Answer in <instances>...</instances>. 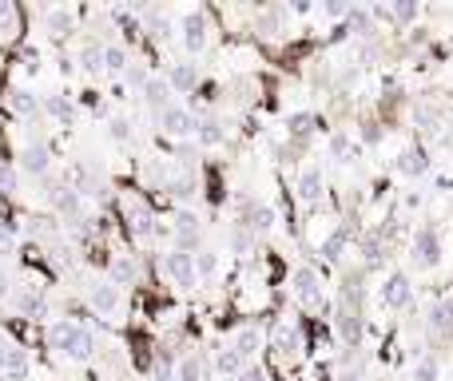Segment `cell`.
Segmentation results:
<instances>
[{"instance_id": "52a82bcc", "label": "cell", "mask_w": 453, "mask_h": 381, "mask_svg": "<svg viewBox=\"0 0 453 381\" xmlns=\"http://www.w3.org/2000/svg\"><path fill=\"white\" fill-rule=\"evenodd\" d=\"M163 270H167L179 286H195V278H199V270H195V254H187V251H171L167 258H163Z\"/></svg>"}, {"instance_id": "5bb4252c", "label": "cell", "mask_w": 453, "mask_h": 381, "mask_svg": "<svg viewBox=\"0 0 453 381\" xmlns=\"http://www.w3.org/2000/svg\"><path fill=\"white\" fill-rule=\"evenodd\" d=\"M231 346L239 349V358H251V353H255V349H259V330H255V326H243V330L235 333V342H231Z\"/></svg>"}, {"instance_id": "8fae6325", "label": "cell", "mask_w": 453, "mask_h": 381, "mask_svg": "<svg viewBox=\"0 0 453 381\" xmlns=\"http://www.w3.org/2000/svg\"><path fill=\"white\" fill-rule=\"evenodd\" d=\"M430 326H434L437 333H450L453 330V298H441L434 310H430Z\"/></svg>"}, {"instance_id": "4fadbf2b", "label": "cell", "mask_w": 453, "mask_h": 381, "mask_svg": "<svg viewBox=\"0 0 453 381\" xmlns=\"http://www.w3.org/2000/svg\"><path fill=\"white\" fill-rule=\"evenodd\" d=\"M104 72H112V76H128V52H124L119 44L104 48Z\"/></svg>"}, {"instance_id": "8992f818", "label": "cell", "mask_w": 453, "mask_h": 381, "mask_svg": "<svg viewBox=\"0 0 453 381\" xmlns=\"http://www.w3.org/2000/svg\"><path fill=\"white\" fill-rule=\"evenodd\" d=\"M382 302H386L389 310H405V306L414 302V286H409V278H405L402 270L389 274L386 282H382Z\"/></svg>"}, {"instance_id": "83f0119b", "label": "cell", "mask_w": 453, "mask_h": 381, "mask_svg": "<svg viewBox=\"0 0 453 381\" xmlns=\"http://www.w3.org/2000/svg\"><path fill=\"white\" fill-rule=\"evenodd\" d=\"M195 270H199L203 278H211V274L219 270V258H215L211 251H199V254H195Z\"/></svg>"}, {"instance_id": "d590c367", "label": "cell", "mask_w": 453, "mask_h": 381, "mask_svg": "<svg viewBox=\"0 0 453 381\" xmlns=\"http://www.w3.org/2000/svg\"><path fill=\"white\" fill-rule=\"evenodd\" d=\"M362 251H366V262H378V258H382V242H378V235L366 238V242H362Z\"/></svg>"}, {"instance_id": "ffe728a7", "label": "cell", "mask_w": 453, "mask_h": 381, "mask_svg": "<svg viewBox=\"0 0 453 381\" xmlns=\"http://www.w3.org/2000/svg\"><path fill=\"white\" fill-rule=\"evenodd\" d=\"M167 92H171V84H163V79H151V84H147L144 88V95H147V104H151V108H167Z\"/></svg>"}, {"instance_id": "d4e9b609", "label": "cell", "mask_w": 453, "mask_h": 381, "mask_svg": "<svg viewBox=\"0 0 453 381\" xmlns=\"http://www.w3.org/2000/svg\"><path fill=\"white\" fill-rule=\"evenodd\" d=\"M342 338L350 342V346H358V338H362V322H358V314H342Z\"/></svg>"}, {"instance_id": "603a6c76", "label": "cell", "mask_w": 453, "mask_h": 381, "mask_svg": "<svg viewBox=\"0 0 453 381\" xmlns=\"http://www.w3.org/2000/svg\"><path fill=\"white\" fill-rule=\"evenodd\" d=\"M48 28H52V36H64V32L72 28V12H68V8H52L48 12Z\"/></svg>"}, {"instance_id": "7bdbcfd3", "label": "cell", "mask_w": 453, "mask_h": 381, "mask_svg": "<svg viewBox=\"0 0 453 381\" xmlns=\"http://www.w3.org/2000/svg\"><path fill=\"white\" fill-rule=\"evenodd\" d=\"M362 139H366V143H374V139H378V127H370V124H366V127H362Z\"/></svg>"}, {"instance_id": "ac0fdd59", "label": "cell", "mask_w": 453, "mask_h": 381, "mask_svg": "<svg viewBox=\"0 0 453 381\" xmlns=\"http://www.w3.org/2000/svg\"><path fill=\"white\" fill-rule=\"evenodd\" d=\"M441 378V365H437V358H430V353H425V358H418V362H414V381H437Z\"/></svg>"}, {"instance_id": "484cf974", "label": "cell", "mask_w": 453, "mask_h": 381, "mask_svg": "<svg viewBox=\"0 0 453 381\" xmlns=\"http://www.w3.org/2000/svg\"><path fill=\"white\" fill-rule=\"evenodd\" d=\"M251 226H255V231H271V226H275V206H255V215H251Z\"/></svg>"}, {"instance_id": "4dcf8cb0", "label": "cell", "mask_w": 453, "mask_h": 381, "mask_svg": "<svg viewBox=\"0 0 453 381\" xmlns=\"http://www.w3.org/2000/svg\"><path fill=\"white\" fill-rule=\"evenodd\" d=\"M310 124H314V115H310V111H294L291 119H287V127H291L294 135H302V131H310Z\"/></svg>"}, {"instance_id": "f35d334b", "label": "cell", "mask_w": 453, "mask_h": 381, "mask_svg": "<svg viewBox=\"0 0 453 381\" xmlns=\"http://www.w3.org/2000/svg\"><path fill=\"white\" fill-rule=\"evenodd\" d=\"M322 8H326V16H350V8H346V4H338V0H326Z\"/></svg>"}, {"instance_id": "30bf717a", "label": "cell", "mask_w": 453, "mask_h": 381, "mask_svg": "<svg viewBox=\"0 0 453 381\" xmlns=\"http://www.w3.org/2000/svg\"><path fill=\"white\" fill-rule=\"evenodd\" d=\"M298 195H302L307 203H318V199H322V171H318V167H307V171L298 175Z\"/></svg>"}, {"instance_id": "cb8c5ba5", "label": "cell", "mask_w": 453, "mask_h": 381, "mask_svg": "<svg viewBox=\"0 0 453 381\" xmlns=\"http://www.w3.org/2000/svg\"><path fill=\"white\" fill-rule=\"evenodd\" d=\"M112 278H115V286L131 282V278H135V262H131V258H115L112 262Z\"/></svg>"}, {"instance_id": "e575fe53", "label": "cell", "mask_w": 453, "mask_h": 381, "mask_svg": "<svg viewBox=\"0 0 453 381\" xmlns=\"http://www.w3.org/2000/svg\"><path fill=\"white\" fill-rule=\"evenodd\" d=\"M48 111H52V115H60V119H64V115H72V104H68L64 95H52V99H48Z\"/></svg>"}, {"instance_id": "4316f807", "label": "cell", "mask_w": 453, "mask_h": 381, "mask_svg": "<svg viewBox=\"0 0 453 381\" xmlns=\"http://www.w3.org/2000/svg\"><path fill=\"white\" fill-rule=\"evenodd\" d=\"M80 63H84V72H99V68H104V52H99L96 44H88L84 56H80Z\"/></svg>"}, {"instance_id": "b9f144b4", "label": "cell", "mask_w": 453, "mask_h": 381, "mask_svg": "<svg viewBox=\"0 0 453 381\" xmlns=\"http://www.w3.org/2000/svg\"><path fill=\"white\" fill-rule=\"evenodd\" d=\"M243 381H267V378H262V369H243Z\"/></svg>"}, {"instance_id": "7402d4cb", "label": "cell", "mask_w": 453, "mask_h": 381, "mask_svg": "<svg viewBox=\"0 0 453 381\" xmlns=\"http://www.w3.org/2000/svg\"><path fill=\"white\" fill-rule=\"evenodd\" d=\"M195 231H199V219H195L191 211H179V215H175V235L183 238V242H191Z\"/></svg>"}, {"instance_id": "9c48e42d", "label": "cell", "mask_w": 453, "mask_h": 381, "mask_svg": "<svg viewBox=\"0 0 453 381\" xmlns=\"http://www.w3.org/2000/svg\"><path fill=\"white\" fill-rule=\"evenodd\" d=\"M398 171L409 175V179L425 175V171H430V159H425V151H421V147H405L402 159H398Z\"/></svg>"}, {"instance_id": "6da1fadb", "label": "cell", "mask_w": 453, "mask_h": 381, "mask_svg": "<svg viewBox=\"0 0 453 381\" xmlns=\"http://www.w3.org/2000/svg\"><path fill=\"white\" fill-rule=\"evenodd\" d=\"M48 342H52V349H60V353L76 358V362H88V358L96 353V338H92V330H84V326L68 322V318H60V322H52L48 326Z\"/></svg>"}, {"instance_id": "e0dca14e", "label": "cell", "mask_w": 453, "mask_h": 381, "mask_svg": "<svg viewBox=\"0 0 453 381\" xmlns=\"http://www.w3.org/2000/svg\"><path fill=\"white\" fill-rule=\"evenodd\" d=\"M24 171L44 175L48 171V151H44V147H24Z\"/></svg>"}, {"instance_id": "d6a6232c", "label": "cell", "mask_w": 453, "mask_h": 381, "mask_svg": "<svg viewBox=\"0 0 453 381\" xmlns=\"http://www.w3.org/2000/svg\"><path fill=\"white\" fill-rule=\"evenodd\" d=\"M4 365H8V373H12V378H20V373L28 369V362H24V353H20V349H12V353L4 358Z\"/></svg>"}, {"instance_id": "60d3db41", "label": "cell", "mask_w": 453, "mask_h": 381, "mask_svg": "<svg viewBox=\"0 0 453 381\" xmlns=\"http://www.w3.org/2000/svg\"><path fill=\"white\" fill-rule=\"evenodd\" d=\"M171 195H179V199H187V195H191V183H183V179H175V183H171Z\"/></svg>"}, {"instance_id": "ab89813d", "label": "cell", "mask_w": 453, "mask_h": 381, "mask_svg": "<svg viewBox=\"0 0 453 381\" xmlns=\"http://www.w3.org/2000/svg\"><path fill=\"white\" fill-rule=\"evenodd\" d=\"M112 135L115 139H128L131 131H128V119H112Z\"/></svg>"}, {"instance_id": "74e56055", "label": "cell", "mask_w": 453, "mask_h": 381, "mask_svg": "<svg viewBox=\"0 0 453 381\" xmlns=\"http://www.w3.org/2000/svg\"><path fill=\"white\" fill-rule=\"evenodd\" d=\"M0 190L8 195V190H17V175L8 171V167H0Z\"/></svg>"}, {"instance_id": "7a4b0ae2", "label": "cell", "mask_w": 453, "mask_h": 381, "mask_svg": "<svg viewBox=\"0 0 453 381\" xmlns=\"http://www.w3.org/2000/svg\"><path fill=\"white\" fill-rule=\"evenodd\" d=\"M291 290H294V298L302 302V306H322V278H318L310 266H298L291 274Z\"/></svg>"}, {"instance_id": "ee69618b", "label": "cell", "mask_w": 453, "mask_h": 381, "mask_svg": "<svg viewBox=\"0 0 453 381\" xmlns=\"http://www.w3.org/2000/svg\"><path fill=\"white\" fill-rule=\"evenodd\" d=\"M4 290H8V282H4V278H0V294H4Z\"/></svg>"}, {"instance_id": "ba28073f", "label": "cell", "mask_w": 453, "mask_h": 381, "mask_svg": "<svg viewBox=\"0 0 453 381\" xmlns=\"http://www.w3.org/2000/svg\"><path fill=\"white\" fill-rule=\"evenodd\" d=\"M88 302H92V310H99V318L115 314V310L124 306V298H119V286H115V282H96L92 290H88Z\"/></svg>"}, {"instance_id": "277c9868", "label": "cell", "mask_w": 453, "mask_h": 381, "mask_svg": "<svg viewBox=\"0 0 453 381\" xmlns=\"http://www.w3.org/2000/svg\"><path fill=\"white\" fill-rule=\"evenodd\" d=\"M179 36H183V48H187V52H203V48H207V16L187 12L179 20Z\"/></svg>"}, {"instance_id": "836d02e7", "label": "cell", "mask_w": 453, "mask_h": 381, "mask_svg": "<svg viewBox=\"0 0 453 381\" xmlns=\"http://www.w3.org/2000/svg\"><path fill=\"white\" fill-rule=\"evenodd\" d=\"M346 151H350V135H346V131H338V135H330V155H334V159H342Z\"/></svg>"}, {"instance_id": "8d00e7d4", "label": "cell", "mask_w": 453, "mask_h": 381, "mask_svg": "<svg viewBox=\"0 0 453 381\" xmlns=\"http://www.w3.org/2000/svg\"><path fill=\"white\" fill-rule=\"evenodd\" d=\"M128 84H135V88H147L151 79H147V72H144V68H128Z\"/></svg>"}, {"instance_id": "44dd1931", "label": "cell", "mask_w": 453, "mask_h": 381, "mask_svg": "<svg viewBox=\"0 0 453 381\" xmlns=\"http://www.w3.org/2000/svg\"><path fill=\"white\" fill-rule=\"evenodd\" d=\"M52 199H56V206H60L64 215H76V211H80V195H76L72 187H56L52 190Z\"/></svg>"}, {"instance_id": "9a60e30c", "label": "cell", "mask_w": 453, "mask_h": 381, "mask_svg": "<svg viewBox=\"0 0 453 381\" xmlns=\"http://www.w3.org/2000/svg\"><path fill=\"white\" fill-rule=\"evenodd\" d=\"M8 104H12V111H17V115H36V111H40L36 95H32V92H24V88H17V92L8 95Z\"/></svg>"}, {"instance_id": "f546056e", "label": "cell", "mask_w": 453, "mask_h": 381, "mask_svg": "<svg viewBox=\"0 0 453 381\" xmlns=\"http://www.w3.org/2000/svg\"><path fill=\"white\" fill-rule=\"evenodd\" d=\"M389 16H394V20H414V16H418V4H409V0H398V4H389Z\"/></svg>"}, {"instance_id": "f1b7e54d", "label": "cell", "mask_w": 453, "mask_h": 381, "mask_svg": "<svg viewBox=\"0 0 453 381\" xmlns=\"http://www.w3.org/2000/svg\"><path fill=\"white\" fill-rule=\"evenodd\" d=\"M342 246H346V235L338 231V235H330V238L322 242V254L330 258V262H338V258H342Z\"/></svg>"}, {"instance_id": "3957f363", "label": "cell", "mask_w": 453, "mask_h": 381, "mask_svg": "<svg viewBox=\"0 0 453 381\" xmlns=\"http://www.w3.org/2000/svg\"><path fill=\"white\" fill-rule=\"evenodd\" d=\"M160 127L167 135H191V131H199V119L187 108H179V104H167L160 111Z\"/></svg>"}, {"instance_id": "d6986e66", "label": "cell", "mask_w": 453, "mask_h": 381, "mask_svg": "<svg viewBox=\"0 0 453 381\" xmlns=\"http://www.w3.org/2000/svg\"><path fill=\"white\" fill-rule=\"evenodd\" d=\"M175 378H179V381H203V362H199V358H195V353H187V358H183V362H179Z\"/></svg>"}, {"instance_id": "5b68a950", "label": "cell", "mask_w": 453, "mask_h": 381, "mask_svg": "<svg viewBox=\"0 0 453 381\" xmlns=\"http://www.w3.org/2000/svg\"><path fill=\"white\" fill-rule=\"evenodd\" d=\"M437 258H441V238H437L434 226H421L414 235V262L418 266H437Z\"/></svg>"}, {"instance_id": "7c38bea8", "label": "cell", "mask_w": 453, "mask_h": 381, "mask_svg": "<svg viewBox=\"0 0 453 381\" xmlns=\"http://www.w3.org/2000/svg\"><path fill=\"white\" fill-rule=\"evenodd\" d=\"M195 79H199V72H195V63H175L171 68V76H167V84L175 88V92H191Z\"/></svg>"}, {"instance_id": "1f68e13d", "label": "cell", "mask_w": 453, "mask_h": 381, "mask_svg": "<svg viewBox=\"0 0 453 381\" xmlns=\"http://www.w3.org/2000/svg\"><path fill=\"white\" fill-rule=\"evenodd\" d=\"M199 139H203V143H219V139H223L219 124H215V119H203V124H199Z\"/></svg>"}, {"instance_id": "2e32d148", "label": "cell", "mask_w": 453, "mask_h": 381, "mask_svg": "<svg viewBox=\"0 0 453 381\" xmlns=\"http://www.w3.org/2000/svg\"><path fill=\"white\" fill-rule=\"evenodd\" d=\"M215 365H219V373H231V378H235V373L243 369V358H239V349L235 346H226V349H219Z\"/></svg>"}]
</instances>
